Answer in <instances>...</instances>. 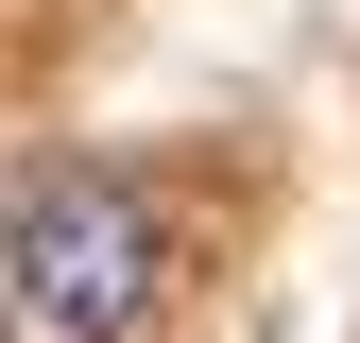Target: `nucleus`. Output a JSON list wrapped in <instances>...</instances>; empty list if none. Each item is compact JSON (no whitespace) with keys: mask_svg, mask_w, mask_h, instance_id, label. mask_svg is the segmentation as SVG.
<instances>
[{"mask_svg":"<svg viewBox=\"0 0 360 343\" xmlns=\"http://www.w3.org/2000/svg\"><path fill=\"white\" fill-rule=\"evenodd\" d=\"M0 257H18V292H34V326H69V343H138L155 326V206L120 189V172H34L18 206H0Z\"/></svg>","mask_w":360,"mask_h":343,"instance_id":"1","label":"nucleus"}]
</instances>
